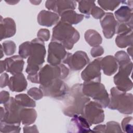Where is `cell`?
Returning <instances> with one entry per match:
<instances>
[{
  "mask_svg": "<svg viewBox=\"0 0 133 133\" xmlns=\"http://www.w3.org/2000/svg\"><path fill=\"white\" fill-rule=\"evenodd\" d=\"M101 69L106 75L111 76L114 74L118 68V64L113 56H107L102 58L100 61Z\"/></svg>",
  "mask_w": 133,
  "mask_h": 133,
  "instance_id": "21",
  "label": "cell"
},
{
  "mask_svg": "<svg viewBox=\"0 0 133 133\" xmlns=\"http://www.w3.org/2000/svg\"><path fill=\"white\" fill-rule=\"evenodd\" d=\"M19 126L1 122V131L2 132H19L21 129Z\"/></svg>",
  "mask_w": 133,
  "mask_h": 133,
  "instance_id": "30",
  "label": "cell"
},
{
  "mask_svg": "<svg viewBox=\"0 0 133 133\" xmlns=\"http://www.w3.org/2000/svg\"><path fill=\"white\" fill-rule=\"evenodd\" d=\"M23 59L20 56L15 55L1 61V73L4 71H6L12 75L21 73L24 64Z\"/></svg>",
  "mask_w": 133,
  "mask_h": 133,
  "instance_id": "14",
  "label": "cell"
},
{
  "mask_svg": "<svg viewBox=\"0 0 133 133\" xmlns=\"http://www.w3.org/2000/svg\"><path fill=\"white\" fill-rule=\"evenodd\" d=\"M90 14L94 18L99 19H101L103 17V16L105 15V12L102 9L95 5L92 8Z\"/></svg>",
  "mask_w": 133,
  "mask_h": 133,
  "instance_id": "38",
  "label": "cell"
},
{
  "mask_svg": "<svg viewBox=\"0 0 133 133\" xmlns=\"http://www.w3.org/2000/svg\"><path fill=\"white\" fill-rule=\"evenodd\" d=\"M30 42H25L21 44L19 48V54L22 58H27L29 57V51Z\"/></svg>",
  "mask_w": 133,
  "mask_h": 133,
  "instance_id": "37",
  "label": "cell"
},
{
  "mask_svg": "<svg viewBox=\"0 0 133 133\" xmlns=\"http://www.w3.org/2000/svg\"><path fill=\"white\" fill-rule=\"evenodd\" d=\"M37 36L38 38L43 42L47 41L50 37V32L48 29H41L37 32Z\"/></svg>",
  "mask_w": 133,
  "mask_h": 133,
  "instance_id": "39",
  "label": "cell"
},
{
  "mask_svg": "<svg viewBox=\"0 0 133 133\" xmlns=\"http://www.w3.org/2000/svg\"><path fill=\"white\" fill-rule=\"evenodd\" d=\"M90 125L82 115H76L73 116L68 128V132H90L92 131Z\"/></svg>",
  "mask_w": 133,
  "mask_h": 133,
  "instance_id": "17",
  "label": "cell"
},
{
  "mask_svg": "<svg viewBox=\"0 0 133 133\" xmlns=\"http://www.w3.org/2000/svg\"><path fill=\"white\" fill-rule=\"evenodd\" d=\"M78 3V10L86 16V18H89L92 8L95 6V3L94 1H80Z\"/></svg>",
  "mask_w": 133,
  "mask_h": 133,
  "instance_id": "28",
  "label": "cell"
},
{
  "mask_svg": "<svg viewBox=\"0 0 133 133\" xmlns=\"http://www.w3.org/2000/svg\"><path fill=\"white\" fill-rule=\"evenodd\" d=\"M16 31V23L14 20L10 18L1 20V40L4 38L10 37L14 36Z\"/></svg>",
  "mask_w": 133,
  "mask_h": 133,
  "instance_id": "18",
  "label": "cell"
},
{
  "mask_svg": "<svg viewBox=\"0 0 133 133\" xmlns=\"http://www.w3.org/2000/svg\"><path fill=\"white\" fill-rule=\"evenodd\" d=\"M45 55L46 49L43 41L36 38L30 42L28 65L25 70L28 75L38 73L45 61Z\"/></svg>",
  "mask_w": 133,
  "mask_h": 133,
  "instance_id": "3",
  "label": "cell"
},
{
  "mask_svg": "<svg viewBox=\"0 0 133 133\" xmlns=\"http://www.w3.org/2000/svg\"><path fill=\"white\" fill-rule=\"evenodd\" d=\"M132 70V62L131 61L119 66L118 72L114 76V82L118 90L126 92L132 89V82L129 77Z\"/></svg>",
  "mask_w": 133,
  "mask_h": 133,
  "instance_id": "7",
  "label": "cell"
},
{
  "mask_svg": "<svg viewBox=\"0 0 133 133\" xmlns=\"http://www.w3.org/2000/svg\"><path fill=\"white\" fill-rule=\"evenodd\" d=\"M114 58L119 66L126 64L131 62L129 55L124 51L121 50L116 52Z\"/></svg>",
  "mask_w": 133,
  "mask_h": 133,
  "instance_id": "29",
  "label": "cell"
},
{
  "mask_svg": "<svg viewBox=\"0 0 133 133\" xmlns=\"http://www.w3.org/2000/svg\"><path fill=\"white\" fill-rule=\"evenodd\" d=\"M102 31L106 38H111L115 34L117 22L115 19L113 14L111 12L105 14L100 20Z\"/></svg>",
  "mask_w": 133,
  "mask_h": 133,
  "instance_id": "16",
  "label": "cell"
},
{
  "mask_svg": "<svg viewBox=\"0 0 133 133\" xmlns=\"http://www.w3.org/2000/svg\"><path fill=\"white\" fill-rule=\"evenodd\" d=\"M115 43L119 48H125L132 46V31L118 34L115 38Z\"/></svg>",
  "mask_w": 133,
  "mask_h": 133,
  "instance_id": "26",
  "label": "cell"
},
{
  "mask_svg": "<svg viewBox=\"0 0 133 133\" xmlns=\"http://www.w3.org/2000/svg\"><path fill=\"white\" fill-rule=\"evenodd\" d=\"M85 39L87 43L92 47L100 45L102 41L100 34L96 31L92 29L86 31L85 33Z\"/></svg>",
  "mask_w": 133,
  "mask_h": 133,
  "instance_id": "25",
  "label": "cell"
},
{
  "mask_svg": "<svg viewBox=\"0 0 133 133\" xmlns=\"http://www.w3.org/2000/svg\"><path fill=\"white\" fill-rule=\"evenodd\" d=\"M102 58H98L89 63L82 72L81 77L85 82H101L100 61Z\"/></svg>",
  "mask_w": 133,
  "mask_h": 133,
  "instance_id": "13",
  "label": "cell"
},
{
  "mask_svg": "<svg viewBox=\"0 0 133 133\" xmlns=\"http://www.w3.org/2000/svg\"><path fill=\"white\" fill-rule=\"evenodd\" d=\"M81 115L86 119L90 126L99 124L104 119L102 106L96 101H89L85 104Z\"/></svg>",
  "mask_w": 133,
  "mask_h": 133,
  "instance_id": "8",
  "label": "cell"
},
{
  "mask_svg": "<svg viewBox=\"0 0 133 133\" xmlns=\"http://www.w3.org/2000/svg\"><path fill=\"white\" fill-rule=\"evenodd\" d=\"M68 54L62 45L51 41L48 45L47 62L54 65L60 64L66 58Z\"/></svg>",
  "mask_w": 133,
  "mask_h": 133,
  "instance_id": "11",
  "label": "cell"
},
{
  "mask_svg": "<svg viewBox=\"0 0 133 133\" xmlns=\"http://www.w3.org/2000/svg\"><path fill=\"white\" fill-rule=\"evenodd\" d=\"M59 16L56 12L43 10L37 16V22L41 25L51 26L58 22Z\"/></svg>",
  "mask_w": 133,
  "mask_h": 133,
  "instance_id": "19",
  "label": "cell"
},
{
  "mask_svg": "<svg viewBox=\"0 0 133 133\" xmlns=\"http://www.w3.org/2000/svg\"><path fill=\"white\" fill-rule=\"evenodd\" d=\"M104 53V49L103 47L100 45L94 47L90 51L91 55L92 57L96 58L101 56Z\"/></svg>",
  "mask_w": 133,
  "mask_h": 133,
  "instance_id": "40",
  "label": "cell"
},
{
  "mask_svg": "<svg viewBox=\"0 0 133 133\" xmlns=\"http://www.w3.org/2000/svg\"><path fill=\"white\" fill-rule=\"evenodd\" d=\"M9 77L8 75L6 73H4L1 75V87L3 88L6 86L8 85L9 83Z\"/></svg>",
  "mask_w": 133,
  "mask_h": 133,
  "instance_id": "41",
  "label": "cell"
},
{
  "mask_svg": "<svg viewBox=\"0 0 133 133\" xmlns=\"http://www.w3.org/2000/svg\"><path fill=\"white\" fill-rule=\"evenodd\" d=\"M79 32L72 25L60 20L52 29L51 41L59 43L69 50L79 40Z\"/></svg>",
  "mask_w": 133,
  "mask_h": 133,
  "instance_id": "2",
  "label": "cell"
},
{
  "mask_svg": "<svg viewBox=\"0 0 133 133\" xmlns=\"http://www.w3.org/2000/svg\"><path fill=\"white\" fill-rule=\"evenodd\" d=\"M60 21L72 25L81 22L84 19V16L82 14H77L73 10H70L62 12L60 15Z\"/></svg>",
  "mask_w": 133,
  "mask_h": 133,
  "instance_id": "23",
  "label": "cell"
},
{
  "mask_svg": "<svg viewBox=\"0 0 133 133\" xmlns=\"http://www.w3.org/2000/svg\"><path fill=\"white\" fill-rule=\"evenodd\" d=\"M8 86L12 91L21 92L26 89L27 82L24 75L20 73L14 75L10 78Z\"/></svg>",
  "mask_w": 133,
  "mask_h": 133,
  "instance_id": "20",
  "label": "cell"
},
{
  "mask_svg": "<svg viewBox=\"0 0 133 133\" xmlns=\"http://www.w3.org/2000/svg\"><path fill=\"white\" fill-rule=\"evenodd\" d=\"M120 1H98L99 5L105 10H113L121 3Z\"/></svg>",
  "mask_w": 133,
  "mask_h": 133,
  "instance_id": "31",
  "label": "cell"
},
{
  "mask_svg": "<svg viewBox=\"0 0 133 133\" xmlns=\"http://www.w3.org/2000/svg\"><path fill=\"white\" fill-rule=\"evenodd\" d=\"M122 132L119 124L116 122L111 121L107 123L105 132Z\"/></svg>",
  "mask_w": 133,
  "mask_h": 133,
  "instance_id": "35",
  "label": "cell"
},
{
  "mask_svg": "<svg viewBox=\"0 0 133 133\" xmlns=\"http://www.w3.org/2000/svg\"><path fill=\"white\" fill-rule=\"evenodd\" d=\"M127 52L128 54V55L130 57H132V46H130L129 48L127 49Z\"/></svg>",
  "mask_w": 133,
  "mask_h": 133,
  "instance_id": "46",
  "label": "cell"
},
{
  "mask_svg": "<svg viewBox=\"0 0 133 133\" xmlns=\"http://www.w3.org/2000/svg\"><path fill=\"white\" fill-rule=\"evenodd\" d=\"M5 111L3 116L1 118V122L20 125L21 123L20 111L22 108L16 99L10 97L9 100L4 104Z\"/></svg>",
  "mask_w": 133,
  "mask_h": 133,
  "instance_id": "9",
  "label": "cell"
},
{
  "mask_svg": "<svg viewBox=\"0 0 133 133\" xmlns=\"http://www.w3.org/2000/svg\"><path fill=\"white\" fill-rule=\"evenodd\" d=\"M27 78L30 81H31L32 83H39L38 73L35 75H28Z\"/></svg>",
  "mask_w": 133,
  "mask_h": 133,
  "instance_id": "45",
  "label": "cell"
},
{
  "mask_svg": "<svg viewBox=\"0 0 133 133\" xmlns=\"http://www.w3.org/2000/svg\"><path fill=\"white\" fill-rule=\"evenodd\" d=\"M114 15L119 23H132V8L122 6L115 11Z\"/></svg>",
  "mask_w": 133,
  "mask_h": 133,
  "instance_id": "22",
  "label": "cell"
},
{
  "mask_svg": "<svg viewBox=\"0 0 133 133\" xmlns=\"http://www.w3.org/2000/svg\"><path fill=\"white\" fill-rule=\"evenodd\" d=\"M9 98V94L7 91H2L1 92V103H5L7 102Z\"/></svg>",
  "mask_w": 133,
  "mask_h": 133,
  "instance_id": "42",
  "label": "cell"
},
{
  "mask_svg": "<svg viewBox=\"0 0 133 133\" xmlns=\"http://www.w3.org/2000/svg\"><path fill=\"white\" fill-rule=\"evenodd\" d=\"M76 2L73 1H47L45 7L50 10H52L60 16L67 10H74L76 6Z\"/></svg>",
  "mask_w": 133,
  "mask_h": 133,
  "instance_id": "15",
  "label": "cell"
},
{
  "mask_svg": "<svg viewBox=\"0 0 133 133\" xmlns=\"http://www.w3.org/2000/svg\"><path fill=\"white\" fill-rule=\"evenodd\" d=\"M132 31V23H119L117 22L115 33L117 34L126 33Z\"/></svg>",
  "mask_w": 133,
  "mask_h": 133,
  "instance_id": "32",
  "label": "cell"
},
{
  "mask_svg": "<svg viewBox=\"0 0 133 133\" xmlns=\"http://www.w3.org/2000/svg\"><path fill=\"white\" fill-rule=\"evenodd\" d=\"M4 52L6 55L10 56L14 54L16 51V44L11 41H7L3 43Z\"/></svg>",
  "mask_w": 133,
  "mask_h": 133,
  "instance_id": "34",
  "label": "cell"
},
{
  "mask_svg": "<svg viewBox=\"0 0 133 133\" xmlns=\"http://www.w3.org/2000/svg\"><path fill=\"white\" fill-rule=\"evenodd\" d=\"M24 132H37V128L36 125H33L32 126H27L26 125L23 127Z\"/></svg>",
  "mask_w": 133,
  "mask_h": 133,
  "instance_id": "43",
  "label": "cell"
},
{
  "mask_svg": "<svg viewBox=\"0 0 133 133\" xmlns=\"http://www.w3.org/2000/svg\"><path fill=\"white\" fill-rule=\"evenodd\" d=\"M20 115L22 123L28 126L34 123L37 117V113L34 109L22 108Z\"/></svg>",
  "mask_w": 133,
  "mask_h": 133,
  "instance_id": "24",
  "label": "cell"
},
{
  "mask_svg": "<svg viewBox=\"0 0 133 133\" xmlns=\"http://www.w3.org/2000/svg\"><path fill=\"white\" fill-rule=\"evenodd\" d=\"M82 86V84H76L69 89L65 96L63 107L62 111L64 115L73 117L81 114L85 104L90 101V98L83 94Z\"/></svg>",
  "mask_w": 133,
  "mask_h": 133,
  "instance_id": "1",
  "label": "cell"
},
{
  "mask_svg": "<svg viewBox=\"0 0 133 133\" xmlns=\"http://www.w3.org/2000/svg\"><path fill=\"white\" fill-rule=\"evenodd\" d=\"M28 94L29 96L36 100L41 99L44 96L42 90L40 88L36 87H33L30 88L28 91Z\"/></svg>",
  "mask_w": 133,
  "mask_h": 133,
  "instance_id": "36",
  "label": "cell"
},
{
  "mask_svg": "<svg viewBox=\"0 0 133 133\" xmlns=\"http://www.w3.org/2000/svg\"><path fill=\"white\" fill-rule=\"evenodd\" d=\"M44 96L54 98H63L69 92L68 85L61 79H57L46 86H39Z\"/></svg>",
  "mask_w": 133,
  "mask_h": 133,
  "instance_id": "10",
  "label": "cell"
},
{
  "mask_svg": "<svg viewBox=\"0 0 133 133\" xmlns=\"http://www.w3.org/2000/svg\"><path fill=\"white\" fill-rule=\"evenodd\" d=\"M89 62V59L86 53L83 51H77L72 54L69 52L63 63L67 64L72 71L82 70Z\"/></svg>",
  "mask_w": 133,
  "mask_h": 133,
  "instance_id": "12",
  "label": "cell"
},
{
  "mask_svg": "<svg viewBox=\"0 0 133 133\" xmlns=\"http://www.w3.org/2000/svg\"><path fill=\"white\" fill-rule=\"evenodd\" d=\"M82 91L85 96L92 98L102 108L108 107L110 101L109 95L104 86L100 82H84Z\"/></svg>",
  "mask_w": 133,
  "mask_h": 133,
  "instance_id": "6",
  "label": "cell"
},
{
  "mask_svg": "<svg viewBox=\"0 0 133 133\" xmlns=\"http://www.w3.org/2000/svg\"><path fill=\"white\" fill-rule=\"evenodd\" d=\"M110 101L108 107L112 110H117L124 114H131L133 109V96L130 93H127L113 87L110 90Z\"/></svg>",
  "mask_w": 133,
  "mask_h": 133,
  "instance_id": "4",
  "label": "cell"
},
{
  "mask_svg": "<svg viewBox=\"0 0 133 133\" xmlns=\"http://www.w3.org/2000/svg\"><path fill=\"white\" fill-rule=\"evenodd\" d=\"M132 117L128 116L124 118L121 123V126L123 131L127 133H132L133 132L132 126Z\"/></svg>",
  "mask_w": 133,
  "mask_h": 133,
  "instance_id": "33",
  "label": "cell"
},
{
  "mask_svg": "<svg viewBox=\"0 0 133 133\" xmlns=\"http://www.w3.org/2000/svg\"><path fill=\"white\" fill-rule=\"evenodd\" d=\"M69 73V69L63 64L56 65L46 64L38 72L39 83L40 85L46 86L55 79H64Z\"/></svg>",
  "mask_w": 133,
  "mask_h": 133,
  "instance_id": "5",
  "label": "cell"
},
{
  "mask_svg": "<svg viewBox=\"0 0 133 133\" xmlns=\"http://www.w3.org/2000/svg\"><path fill=\"white\" fill-rule=\"evenodd\" d=\"M106 125H98L93 128L92 132H105Z\"/></svg>",
  "mask_w": 133,
  "mask_h": 133,
  "instance_id": "44",
  "label": "cell"
},
{
  "mask_svg": "<svg viewBox=\"0 0 133 133\" xmlns=\"http://www.w3.org/2000/svg\"><path fill=\"white\" fill-rule=\"evenodd\" d=\"M15 99L17 103L22 107H31L34 108L36 106L35 101L30 98L29 96L26 94H21L16 95Z\"/></svg>",
  "mask_w": 133,
  "mask_h": 133,
  "instance_id": "27",
  "label": "cell"
}]
</instances>
